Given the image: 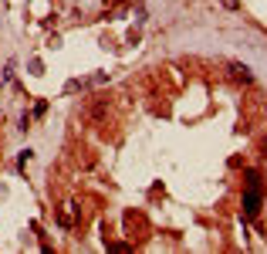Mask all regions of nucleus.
Masks as SVG:
<instances>
[{"mask_svg": "<svg viewBox=\"0 0 267 254\" xmlns=\"http://www.w3.org/2000/svg\"><path fill=\"white\" fill-rule=\"evenodd\" d=\"M230 71H234V78H240L243 85L254 82V75H251V68H247V65H230Z\"/></svg>", "mask_w": 267, "mask_h": 254, "instance_id": "2", "label": "nucleus"}, {"mask_svg": "<svg viewBox=\"0 0 267 254\" xmlns=\"http://www.w3.org/2000/svg\"><path fill=\"white\" fill-rule=\"evenodd\" d=\"M223 4H227V7H230V10H234V7H237V0H223Z\"/></svg>", "mask_w": 267, "mask_h": 254, "instance_id": "3", "label": "nucleus"}, {"mask_svg": "<svg viewBox=\"0 0 267 254\" xmlns=\"http://www.w3.org/2000/svg\"><path fill=\"white\" fill-rule=\"evenodd\" d=\"M260 204H264V180L257 173H247V190H243V221H257Z\"/></svg>", "mask_w": 267, "mask_h": 254, "instance_id": "1", "label": "nucleus"}]
</instances>
